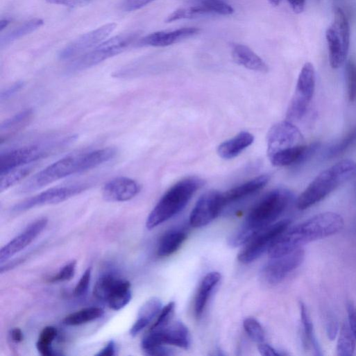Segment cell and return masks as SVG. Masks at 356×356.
Segmentation results:
<instances>
[{
	"label": "cell",
	"mask_w": 356,
	"mask_h": 356,
	"mask_svg": "<svg viewBox=\"0 0 356 356\" xmlns=\"http://www.w3.org/2000/svg\"><path fill=\"white\" fill-rule=\"evenodd\" d=\"M343 218L334 212L316 214L293 227L287 228L272 244L267 253L270 258L290 253L308 243L339 232L344 227Z\"/></svg>",
	"instance_id": "cell-1"
},
{
	"label": "cell",
	"mask_w": 356,
	"mask_h": 356,
	"mask_svg": "<svg viewBox=\"0 0 356 356\" xmlns=\"http://www.w3.org/2000/svg\"><path fill=\"white\" fill-rule=\"evenodd\" d=\"M292 192L278 188L269 192L249 212L243 223L228 237L232 248L246 245L262 230L274 222L287 210L293 200Z\"/></svg>",
	"instance_id": "cell-2"
},
{
	"label": "cell",
	"mask_w": 356,
	"mask_h": 356,
	"mask_svg": "<svg viewBox=\"0 0 356 356\" xmlns=\"http://www.w3.org/2000/svg\"><path fill=\"white\" fill-rule=\"evenodd\" d=\"M115 158L111 148L67 156L35 174L19 190L25 194L37 191L50 184L69 176L94 169Z\"/></svg>",
	"instance_id": "cell-3"
},
{
	"label": "cell",
	"mask_w": 356,
	"mask_h": 356,
	"mask_svg": "<svg viewBox=\"0 0 356 356\" xmlns=\"http://www.w3.org/2000/svg\"><path fill=\"white\" fill-rule=\"evenodd\" d=\"M356 176V162L344 160L319 174L298 198L296 207L305 210L325 199Z\"/></svg>",
	"instance_id": "cell-4"
},
{
	"label": "cell",
	"mask_w": 356,
	"mask_h": 356,
	"mask_svg": "<svg viewBox=\"0 0 356 356\" xmlns=\"http://www.w3.org/2000/svg\"><path fill=\"white\" fill-rule=\"evenodd\" d=\"M203 185L202 179L189 177L172 186L149 214L146 228L154 229L180 213Z\"/></svg>",
	"instance_id": "cell-5"
},
{
	"label": "cell",
	"mask_w": 356,
	"mask_h": 356,
	"mask_svg": "<svg viewBox=\"0 0 356 356\" xmlns=\"http://www.w3.org/2000/svg\"><path fill=\"white\" fill-rule=\"evenodd\" d=\"M77 138V135H71L2 152L0 157V174L19 167L36 164L37 162L68 147Z\"/></svg>",
	"instance_id": "cell-6"
},
{
	"label": "cell",
	"mask_w": 356,
	"mask_h": 356,
	"mask_svg": "<svg viewBox=\"0 0 356 356\" xmlns=\"http://www.w3.org/2000/svg\"><path fill=\"white\" fill-rule=\"evenodd\" d=\"M137 38V33H127L107 40L90 51L74 59L67 68L66 72L71 75L97 66L124 53Z\"/></svg>",
	"instance_id": "cell-7"
},
{
	"label": "cell",
	"mask_w": 356,
	"mask_h": 356,
	"mask_svg": "<svg viewBox=\"0 0 356 356\" xmlns=\"http://www.w3.org/2000/svg\"><path fill=\"white\" fill-rule=\"evenodd\" d=\"M315 82L314 66L310 62L305 63L298 76L295 94L287 112L289 121L300 120L305 115L314 96Z\"/></svg>",
	"instance_id": "cell-8"
},
{
	"label": "cell",
	"mask_w": 356,
	"mask_h": 356,
	"mask_svg": "<svg viewBox=\"0 0 356 356\" xmlns=\"http://www.w3.org/2000/svg\"><path fill=\"white\" fill-rule=\"evenodd\" d=\"M92 185V182H86L51 188L17 204L13 207L12 211L13 213L19 214L38 207L58 204L82 194Z\"/></svg>",
	"instance_id": "cell-9"
},
{
	"label": "cell",
	"mask_w": 356,
	"mask_h": 356,
	"mask_svg": "<svg viewBox=\"0 0 356 356\" xmlns=\"http://www.w3.org/2000/svg\"><path fill=\"white\" fill-rule=\"evenodd\" d=\"M191 343V334L187 327L180 321H171L165 327L150 330L143 339L142 346L144 350L160 345H171L187 349Z\"/></svg>",
	"instance_id": "cell-10"
},
{
	"label": "cell",
	"mask_w": 356,
	"mask_h": 356,
	"mask_svg": "<svg viewBox=\"0 0 356 356\" xmlns=\"http://www.w3.org/2000/svg\"><path fill=\"white\" fill-rule=\"evenodd\" d=\"M291 221L284 219L274 223L262 230L254 237L238 255V260L243 264H250L268 252L274 241L289 227Z\"/></svg>",
	"instance_id": "cell-11"
},
{
	"label": "cell",
	"mask_w": 356,
	"mask_h": 356,
	"mask_svg": "<svg viewBox=\"0 0 356 356\" xmlns=\"http://www.w3.org/2000/svg\"><path fill=\"white\" fill-rule=\"evenodd\" d=\"M235 10L223 0H193L189 7L177 10L167 17L170 24L184 19H192L207 15L230 16Z\"/></svg>",
	"instance_id": "cell-12"
},
{
	"label": "cell",
	"mask_w": 356,
	"mask_h": 356,
	"mask_svg": "<svg viewBox=\"0 0 356 356\" xmlns=\"http://www.w3.org/2000/svg\"><path fill=\"white\" fill-rule=\"evenodd\" d=\"M226 207L223 193L212 190L203 194L197 201L189 216L193 228H202L213 221Z\"/></svg>",
	"instance_id": "cell-13"
},
{
	"label": "cell",
	"mask_w": 356,
	"mask_h": 356,
	"mask_svg": "<svg viewBox=\"0 0 356 356\" xmlns=\"http://www.w3.org/2000/svg\"><path fill=\"white\" fill-rule=\"evenodd\" d=\"M116 28L117 24H108L82 35L60 51V59L70 60L85 54L107 40Z\"/></svg>",
	"instance_id": "cell-14"
},
{
	"label": "cell",
	"mask_w": 356,
	"mask_h": 356,
	"mask_svg": "<svg viewBox=\"0 0 356 356\" xmlns=\"http://www.w3.org/2000/svg\"><path fill=\"white\" fill-rule=\"evenodd\" d=\"M303 137L298 128L291 121H282L274 125L267 135L268 157L303 145Z\"/></svg>",
	"instance_id": "cell-15"
},
{
	"label": "cell",
	"mask_w": 356,
	"mask_h": 356,
	"mask_svg": "<svg viewBox=\"0 0 356 356\" xmlns=\"http://www.w3.org/2000/svg\"><path fill=\"white\" fill-rule=\"evenodd\" d=\"M305 251L300 248L290 253L270 258L262 269V278L271 285L282 282L303 262Z\"/></svg>",
	"instance_id": "cell-16"
},
{
	"label": "cell",
	"mask_w": 356,
	"mask_h": 356,
	"mask_svg": "<svg viewBox=\"0 0 356 356\" xmlns=\"http://www.w3.org/2000/svg\"><path fill=\"white\" fill-rule=\"evenodd\" d=\"M48 223L47 219H39L10 241L0 251V263L3 264L12 256L28 246L45 230Z\"/></svg>",
	"instance_id": "cell-17"
},
{
	"label": "cell",
	"mask_w": 356,
	"mask_h": 356,
	"mask_svg": "<svg viewBox=\"0 0 356 356\" xmlns=\"http://www.w3.org/2000/svg\"><path fill=\"white\" fill-rule=\"evenodd\" d=\"M141 192L140 185L127 177H118L107 183L103 189V196L108 202H126L133 199Z\"/></svg>",
	"instance_id": "cell-18"
},
{
	"label": "cell",
	"mask_w": 356,
	"mask_h": 356,
	"mask_svg": "<svg viewBox=\"0 0 356 356\" xmlns=\"http://www.w3.org/2000/svg\"><path fill=\"white\" fill-rule=\"evenodd\" d=\"M199 33L200 30L196 28H184L173 31L156 32L141 39L139 45L146 47H167L193 37Z\"/></svg>",
	"instance_id": "cell-19"
},
{
	"label": "cell",
	"mask_w": 356,
	"mask_h": 356,
	"mask_svg": "<svg viewBox=\"0 0 356 356\" xmlns=\"http://www.w3.org/2000/svg\"><path fill=\"white\" fill-rule=\"evenodd\" d=\"M232 56L238 65L247 69L262 74L269 71V67L265 62L247 46L233 45Z\"/></svg>",
	"instance_id": "cell-20"
},
{
	"label": "cell",
	"mask_w": 356,
	"mask_h": 356,
	"mask_svg": "<svg viewBox=\"0 0 356 356\" xmlns=\"http://www.w3.org/2000/svg\"><path fill=\"white\" fill-rule=\"evenodd\" d=\"M269 180L270 178L269 176L262 175L223 193V198L226 206L260 191L269 183Z\"/></svg>",
	"instance_id": "cell-21"
},
{
	"label": "cell",
	"mask_w": 356,
	"mask_h": 356,
	"mask_svg": "<svg viewBox=\"0 0 356 356\" xmlns=\"http://www.w3.org/2000/svg\"><path fill=\"white\" fill-rule=\"evenodd\" d=\"M221 279L217 271L208 273L202 280L194 302V313L197 319L201 318L210 296Z\"/></svg>",
	"instance_id": "cell-22"
},
{
	"label": "cell",
	"mask_w": 356,
	"mask_h": 356,
	"mask_svg": "<svg viewBox=\"0 0 356 356\" xmlns=\"http://www.w3.org/2000/svg\"><path fill=\"white\" fill-rule=\"evenodd\" d=\"M254 142V136L248 132H241L233 138L220 144L217 153L224 160H231L237 157Z\"/></svg>",
	"instance_id": "cell-23"
},
{
	"label": "cell",
	"mask_w": 356,
	"mask_h": 356,
	"mask_svg": "<svg viewBox=\"0 0 356 356\" xmlns=\"http://www.w3.org/2000/svg\"><path fill=\"white\" fill-rule=\"evenodd\" d=\"M162 302L158 297L148 300L140 308L137 319L130 329L133 337L137 336L160 314L162 309Z\"/></svg>",
	"instance_id": "cell-24"
},
{
	"label": "cell",
	"mask_w": 356,
	"mask_h": 356,
	"mask_svg": "<svg viewBox=\"0 0 356 356\" xmlns=\"http://www.w3.org/2000/svg\"><path fill=\"white\" fill-rule=\"evenodd\" d=\"M35 111L26 109L6 120L0 126L1 141L7 140L27 127L33 121Z\"/></svg>",
	"instance_id": "cell-25"
},
{
	"label": "cell",
	"mask_w": 356,
	"mask_h": 356,
	"mask_svg": "<svg viewBox=\"0 0 356 356\" xmlns=\"http://www.w3.org/2000/svg\"><path fill=\"white\" fill-rule=\"evenodd\" d=\"M325 38L330 65L333 69H339L346 62L348 51L344 49L341 40L332 26L327 29Z\"/></svg>",
	"instance_id": "cell-26"
},
{
	"label": "cell",
	"mask_w": 356,
	"mask_h": 356,
	"mask_svg": "<svg viewBox=\"0 0 356 356\" xmlns=\"http://www.w3.org/2000/svg\"><path fill=\"white\" fill-rule=\"evenodd\" d=\"M187 237V232L183 228H175L167 232L161 238L158 255L167 257L176 252Z\"/></svg>",
	"instance_id": "cell-27"
},
{
	"label": "cell",
	"mask_w": 356,
	"mask_h": 356,
	"mask_svg": "<svg viewBox=\"0 0 356 356\" xmlns=\"http://www.w3.org/2000/svg\"><path fill=\"white\" fill-rule=\"evenodd\" d=\"M299 307L303 327L302 340L303 346L305 348L312 347L316 353V355H321V347L316 338L313 323L311 320L310 314L308 313L307 309L305 305L301 301L299 302Z\"/></svg>",
	"instance_id": "cell-28"
},
{
	"label": "cell",
	"mask_w": 356,
	"mask_h": 356,
	"mask_svg": "<svg viewBox=\"0 0 356 356\" xmlns=\"http://www.w3.org/2000/svg\"><path fill=\"white\" fill-rule=\"evenodd\" d=\"M132 299L131 284L121 279L107 300L110 307L118 311L125 307Z\"/></svg>",
	"instance_id": "cell-29"
},
{
	"label": "cell",
	"mask_w": 356,
	"mask_h": 356,
	"mask_svg": "<svg viewBox=\"0 0 356 356\" xmlns=\"http://www.w3.org/2000/svg\"><path fill=\"white\" fill-rule=\"evenodd\" d=\"M44 24V21L40 19H35L24 23L17 28L1 37V40H0L1 48L7 46L19 39L35 32L42 27Z\"/></svg>",
	"instance_id": "cell-30"
},
{
	"label": "cell",
	"mask_w": 356,
	"mask_h": 356,
	"mask_svg": "<svg viewBox=\"0 0 356 356\" xmlns=\"http://www.w3.org/2000/svg\"><path fill=\"white\" fill-rule=\"evenodd\" d=\"M36 164H29L0 174V192L3 193L28 177L35 169Z\"/></svg>",
	"instance_id": "cell-31"
},
{
	"label": "cell",
	"mask_w": 356,
	"mask_h": 356,
	"mask_svg": "<svg viewBox=\"0 0 356 356\" xmlns=\"http://www.w3.org/2000/svg\"><path fill=\"white\" fill-rule=\"evenodd\" d=\"M104 313V310L101 307H86L68 315L64 323L70 326L80 325L102 317Z\"/></svg>",
	"instance_id": "cell-32"
},
{
	"label": "cell",
	"mask_w": 356,
	"mask_h": 356,
	"mask_svg": "<svg viewBox=\"0 0 356 356\" xmlns=\"http://www.w3.org/2000/svg\"><path fill=\"white\" fill-rule=\"evenodd\" d=\"M121 279L112 273H105L97 280L94 294L99 300L107 301Z\"/></svg>",
	"instance_id": "cell-33"
},
{
	"label": "cell",
	"mask_w": 356,
	"mask_h": 356,
	"mask_svg": "<svg viewBox=\"0 0 356 356\" xmlns=\"http://www.w3.org/2000/svg\"><path fill=\"white\" fill-rule=\"evenodd\" d=\"M356 340L348 323H344L340 328L337 344V354L339 356H350L354 353Z\"/></svg>",
	"instance_id": "cell-34"
},
{
	"label": "cell",
	"mask_w": 356,
	"mask_h": 356,
	"mask_svg": "<svg viewBox=\"0 0 356 356\" xmlns=\"http://www.w3.org/2000/svg\"><path fill=\"white\" fill-rule=\"evenodd\" d=\"M332 26L341 40L344 49L349 51L350 28L344 11L339 8L334 9V21Z\"/></svg>",
	"instance_id": "cell-35"
},
{
	"label": "cell",
	"mask_w": 356,
	"mask_h": 356,
	"mask_svg": "<svg viewBox=\"0 0 356 356\" xmlns=\"http://www.w3.org/2000/svg\"><path fill=\"white\" fill-rule=\"evenodd\" d=\"M58 335V330L53 326H47L42 331L37 348L44 356H53L56 353L52 347V343Z\"/></svg>",
	"instance_id": "cell-36"
},
{
	"label": "cell",
	"mask_w": 356,
	"mask_h": 356,
	"mask_svg": "<svg viewBox=\"0 0 356 356\" xmlns=\"http://www.w3.org/2000/svg\"><path fill=\"white\" fill-rule=\"evenodd\" d=\"M356 142V128L351 130L344 138L338 143L331 146L327 151L325 156L332 159L342 155Z\"/></svg>",
	"instance_id": "cell-37"
},
{
	"label": "cell",
	"mask_w": 356,
	"mask_h": 356,
	"mask_svg": "<svg viewBox=\"0 0 356 356\" xmlns=\"http://www.w3.org/2000/svg\"><path fill=\"white\" fill-rule=\"evenodd\" d=\"M244 330L249 337L255 342H264L265 332L260 323L253 317H247L243 322Z\"/></svg>",
	"instance_id": "cell-38"
},
{
	"label": "cell",
	"mask_w": 356,
	"mask_h": 356,
	"mask_svg": "<svg viewBox=\"0 0 356 356\" xmlns=\"http://www.w3.org/2000/svg\"><path fill=\"white\" fill-rule=\"evenodd\" d=\"M346 77L348 99L354 102L356 100V66L351 61L346 65Z\"/></svg>",
	"instance_id": "cell-39"
},
{
	"label": "cell",
	"mask_w": 356,
	"mask_h": 356,
	"mask_svg": "<svg viewBox=\"0 0 356 356\" xmlns=\"http://www.w3.org/2000/svg\"><path fill=\"white\" fill-rule=\"evenodd\" d=\"M175 308L176 304L174 302H170L163 307L151 330L159 329L167 325L172 321Z\"/></svg>",
	"instance_id": "cell-40"
},
{
	"label": "cell",
	"mask_w": 356,
	"mask_h": 356,
	"mask_svg": "<svg viewBox=\"0 0 356 356\" xmlns=\"http://www.w3.org/2000/svg\"><path fill=\"white\" fill-rule=\"evenodd\" d=\"M76 266L77 262L76 260L71 261L65 265L58 274L51 278L49 281L51 282H60L71 280L76 274Z\"/></svg>",
	"instance_id": "cell-41"
},
{
	"label": "cell",
	"mask_w": 356,
	"mask_h": 356,
	"mask_svg": "<svg viewBox=\"0 0 356 356\" xmlns=\"http://www.w3.org/2000/svg\"><path fill=\"white\" fill-rule=\"evenodd\" d=\"M92 278V269L88 268L78 282L75 289L74 295L80 297L85 295L89 289Z\"/></svg>",
	"instance_id": "cell-42"
},
{
	"label": "cell",
	"mask_w": 356,
	"mask_h": 356,
	"mask_svg": "<svg viewBox=\"0 0 356 356\" xmlns=\"http://www.w3.org/2000/svg\"><path fill=\"white\" fill-rule=\"evenodd\" d=\"M155 1V0H123L121 7L124 12H132L141 10Z\"/></svg>",
	"instance_id": "cell-43"
},
{
	"label": "cell",
	"mask_w": 356,
	"mask_h": 356,
	"mask_svg": "<svg viewBox=\"0 0 356 356\" xmlns=\"http://www.w3.org/2000/svg\"><path fill=\"white\" fill-rule=\"evenodd\" d=\"M46 1L53 5L75 8L85 6L88 5L92 0H46Z\"/></svg>",
	"instance_id": "cell-44"
},
{
	"label": "cell",
	"mask_w": 356,
	"mask_h": 356,
	"mask_svg": "<svg viewBox=\"0 0 356 356\" xmlns=\"http://www.w3.org/2000/svg\"><path fill=\"white\" fill-rule=\"evenodd\" d=\"M25 86L24 82L16 83L0 94V101L2 103L7 101L17 94Z\"/></svg>",
	"instance_id": "cell-45"
},
{
	"label": "cell",
	"mask_w": 356,
	"mask_h": 356,
	"mask_svg": "<svg viewBox=\"0 0 356 356\" xmlns=\"http://www.w3.org/2000/svg\"><path fill=\"white\" fill-rule=\"evenodd\" d=\"M144 352L148 355L154 356H171L175 355L173 350L166 346V345L157 346L145 350Z\"/></svg>",
	"instance_id": "cell-46"
},
{
	"label": "cell",
	"mask_w": 356,
	"mask_h": 356,
	"mask_svg": "<svg viewBox=\"0 0 356 356\" xmlns=\"http://www.w3.org/2000/svg\"><path fill=\"white\" fill-rule=\"evenodd\" d=\"M257 349L260 353L264 356H282L286 355L265 342L258 344Z\"/></svg>",
	"instance_id": "cell-47"
},
{
	"label": "cell",
	"mask_w": 356,
	"mask_h": 356,
	"mask_svg": "<svg viewBox=\"0 0 356 356\" xmlns=\"http://www.w3.org/2000/svg\"><path fill=\"white\" fill-rule=\"evenodd\" d=\"M347 312L348 325L356 340V308L355 305L349 302L347 305Z\"/></svg>",
	"instance_id": "cell-48"
},
{
	"label": "cell",
	"mask_w": 356,
	"mask_h": 356,
	"mask_svg": "<svg viewBox=\"0 0 356 356\" xmlns=\"http://www.w3.org/2000/svg\"><path fill=\"white\" fill-rule=\"evenodd\" d=\"M326 330L328 337L330 340L334 339L339 331L337 321L334 319H330L327 323Z\"/></svg>",
	"instance_id": "cell-49"
},
{
	"label": "cell",
	"mask_w": 356,
	"mask_h": 356,
	"mask_svg": "<svg viewBox=\"0 0 356 356\" xmlns=\"http://www.w3.org/2000/svg\"><path fill=\"white\" fill-rule=\"evenodd\" d=\"M116 354V344L114 340H110L108 344L100 350L97 356H113Z\"/></svg>",
	"instance_id": "cell-50"
},
{
	"label": "cell",
	"mask_w": 356,
	"mask_h": 356,
	"mask_svg": "<svg viewBox=\"0 0 356 356\" xmlns=\"http://www.w3.org/2000/svg\"><path fill=\"white\" fill-rule=\"evenodd\" d=\"M287 2L295 14L299 15L304 11L305 0H287Z\"/></svg>",
	"instance_id": "cell-51"
},
{
	"label": "cell",
	"mask_w": 356,
	"mask_h": 356,
	"mask_svg": "<svg viewBox=\"0 0 356 356\" xmlns=\"http://www.w3.org/2000/svg\"><path fill=\"white\" fill-rule=\"evenodd\" d=\"M11 337L16 343L22 342L24 340V334L20 328H14L11 332Z\"/></svg>",
	"instance_id": "cell-52"
},
{
	"label": "cell",
	"mask_w": 356,
	"mask_h": 356,
	"mask_svg": "<svg viewBox=\"0 0 356 356\" xmlns=\"http://www.w3.org/2000/svg\"><path fill=\"white\" fill-rule=\"evenodd\" d=\"M10 21L8 19H2L0 22V31H3L10 25Z\"/></svg>",
	"instance_id": "cell-53"
},
{
	"label": "cell",
	"mask_w": 356,
	"mask_h": 356,
	"mask_svg": "<svg viewBox=\"0 0 356 356\" xmlns=\"http://www.w3.org/2000/svg\"><path fill=\"white\" fill-rule=\"evenodd\" d=\"M282 0H269V2L274 7H276L280 5Z\"/></svg>",
	"instance_id": "cell-54"
}]
</instances>
